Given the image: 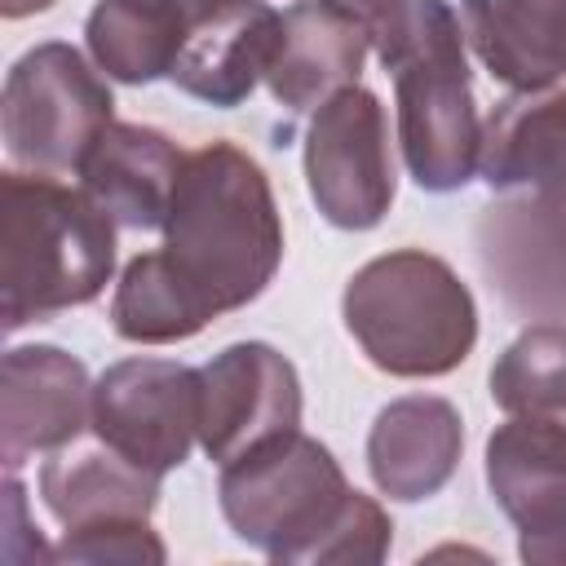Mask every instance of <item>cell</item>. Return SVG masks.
Instances as JSON below:
<instances>
[{"mask_svg": "<svg viewBox=\"0 0 566 566\" xmlns=\"http://www.w3.org/2000/svg\"><path fill=\"white\" fill-rule=\"evenodd\" d=\"M159 252L208 318L252 305L283 265V217L261 164L234 142L190 150Z\"/></svg>", "mask_w": 566, "mask_h": 566, "instance_id": "obj_1", "label": "cell"}, {"mask_svg": "<svg viewBox=\"0 0 566 566\" xmlns=\"http://www.w3.org/2000/svg\"><path fill=\"white\" fill-rule=\"evenodd\" d=\"M115 274V221L75 186L0 172V318L4 332L88 305Z\"/></svg>", "mask_w": 566, "mask_h": 566, "instance_id": "obj_2", "label": "cell"}, {"mask_svg": "<svg viewBox=\"0 0 566 566\" xmlns=\"http://www.w3.org/2000/svg\"><path fill=\"white\" fill-rule=\"evenodd\" d=\"M371 49L394 75L398 150L411 181L429 195L464 190L478 172L482 119L460 13L447 0H411Z\"/></svg>", "mask_w": 566, "mask_h": 566, "instance_id": "obj_3", "label": "cell"}, {"mask_svg": "<svg viewBox=\"0 0 566 566\" xmlns=\"http://www.w3.org/2000/svg\"><path fill=\"white\" fill-rule=\"evenodd\" d=\"M340 318L367 363L398 380L447 376L478 345L469 283L424 248H394L358 265L340 292Z\"/></svg>", "mask_w": 566, "mask_h": 566, "instance_id": "obj_4", "label": "cell"}, {"mask_svg": "<svg viewBox=\"0 0 566 566\" xmlns=\"http://www.w3.org/2000/svg\"><path fill=\"white\" fill-rule=\"evenodd\" d=\"M349 495L354 486L336 455L301 429L234 455L221 464L217 482L226 526L283 566H314V553Z\"/></svg>", "mask_w": 566, "mask_h": 566, "instance_id": "obj_5", "label": "cell"}, {"mask_svg": "<svg viewBox=\"0 0 566 566\" xmlns=\"http://www.w3.org/2000/svg\"><path fill=\"white\" fill-rule=\"evenodd\" d=\"M115 124V97L106 80L66 40L27 49L0 93L4 155L22 172L66 177L80 172L93 142Z\"/></svg>", "mask_w": 566, "mask_h": 566, "instance_id": "obj_6", "label": "cell"}, {"mask_svg": "<svg viewBox=\"0 0 566 566\" xmlns=\"http://www.w3.org/2000/svg\"><path fill=\"white\" fill-rule=\"evenodd\" d=\"M473 256L509 314L566 323V164L495 195L473 221Z\"/></svg>", "mask_w": 566, "mask_h": 566, "instance_id": "obj_7", "label": "cell"}, {"mask_svg": "<svg viewBox=\"0 0 566 566\" xmlns=\"http://www.w3.org/2000/svg\"><path fill=\"white\" fill-rule=\"evenodd\" d=\"M305 186L323 221L336 230H371L398 195L389 119L371 88L332 93L305 128Z\"/></svg>", "mask_w": 566, "mask_h": 566, "instance_id": "obj_8", "label": "cell"}, {"mask_svg": "<svg viewBox=\"0 0 566 566\" xmlns=\"http://www.w3.org/2000/svg\"><path fill=\"white\" fill-rule=\"evenodd\" d=\"M93 433L150 473H172L199 442V367L119 358L93 380Z\"/></svg>", "mask_w": 566, "mask_h": 566, "instance_id": "obj_9", "label": "cell"}, {"mask_svg": "<svg viewBox=\"0 0 566 566\" xmlns=\"http://www.w3.org/2000/svg\"><path fill=\"white\" fill-rule=\"evenodd\" d=\"M301 407L296 367L265 340H234L199 367V447L217 464L301 429Z\"/></svg>", "mask_w": 566, "mask_h": 566, "instance_id": "obj_10", "label": "cell"}, {"mask_svg": "<svg viewBox=\"0 0 566 566\" xmlns=\"http://www.w3.org/2000/svg\"><path fill=\"white\" fill-rule=\"evenodd\" d=\"M486 486L517 526V557L566 566V420L509 416L486 438Z\"/></svg>", "mask_w": 566, "mask_h": 566, "instance_id": "obj_11", "label": "cell"}, {"mask_svg": "<svg viewBox=\"0 0 566 566\" xmlns=\"http://www.w3.org/2000/svg\"><path fill=\"white\" fill-rule=\"evenodd\" d=\"M93 429L88 367L57 345H13L0 358V460L18 473Z\"/></svg>", "mask_w": 566, "mask_h": 566, "instance_id": "obj_12", "label": "cell"}, {"mask_svg": "<svg viewBox=\"0 0 566 566\" xmlns=\"http://www.w3.org/2000/svg\"><path fill=\"white\" fill-rule=\"evenodd\" d=\"M283 13L265 0H208L195 18L168 80L217 111H234L270 75L279 53Z\"/></svg>", "mask_w": 566, "mask_h": 566, "instance_id": "obj_13", "label": "cell"}, {"mask_svg": "<svg viewBox=\"0 0 566 566\" xmlns=\"http://www.w3.org/2000/svg\"><path fill=\"white\" fill-rule=\"evenodd\" d=\"M464 451V420L438 394H407L376 411L367 429V473L380 495L416 504L438 495Z\"/></svg>", "mask_w": 566, "mask_h": 566, "instance_id": "obj_14", "label": "cell"}, {"mask_svg": "<svg viewBox=\"0 0 566 566\" xmlns=\"http://www.w3.org/2000/svg\"><path fill=\"white\" fill-rule=\"evenodd\" d=\"M371 35L327 0H296L283 9L279 53L265 88L287 115H314L332 93L358 84Z\"/></svg>", "mask_w": 566, "mask_h": 566, "instance_id": "obj_15", "label": "cell"}, {"mask_svg": "<svg viewBox=\"0 0 566 566\" xmlns=\"http://www.w3.org/2000/svg\"><path fill=\"white\" fill-rule=\"evenodd\" d=\"M186 150L150 124H111L80 164V190L124 230H164Z\"/></svg>", "mask_w": 566, "mask_h": 566, "instance_id": "obj_16", "label": "cell"}, {"mask_svg": "<svg viewBox=\"0 0 566 566\" xmlns=\"http://www.w3.org/2000/svg\"><path fill=\"white\" fill-rule=\"evenodd\" d=\"M460 27L486 75L509 88L566 75V0H460Z\"/></svg>", "mask_w": 566, "mask_h": 566, "instance_id": "obj_17", "label": "cell"}, {"mask_svg": "<svg viewBox=\"0 0 566 566\" xmlns=\"http://www.w3.org/2000/svg\"><path fill=\"white\" fill-rule=\"evenodd\" d=\"M40 500L62 526H88L106 517H150L159 504V473L133 464L97 433L75 438L40 464Z\"/></svg>", "mask_w": 566, "mask_h": 566, "instance_id": "obj_18", "label": "cell"}, {"mask_svg": "<svg viewBox=\"0 0 566 566\" xmlns=\"http://www.w3.org/2000/svg\"><path fill=\"white\" fill-rule=\"evenodd\" d=\"M208 0H97L84 44L97 71L119 84H155L172 71Z\"/></svg>", "mask_w": 566, "mask_h": 566, "instance_id": "obj_19", "label": "cell"}, {"mask_svg": "<svg viewBox=\"0 0 566 566\" xmlns=\"http://www.w3.org/2000/svg\"><path fill=\"white\" fill-rule=\"evenodd\" d=\"M566 164V88H513L482 119L478 172L504 195L522 190Z\"/></svg>", "mask_w": 566, "mask_h": 566, "instance_id": "obj_20", "label": "cell"}, {"mask_svg": "<svg viewBox=\"0 0 566 566\" xmlns=\"http://www.w3.org/2000/svg\"><path fill=\"white\" fill-rule=\"evenodd\" d=\"M208 323L212 318L190 296V287L172 274V265L159 248L137 252L119 270V283H115V296H111L115 336H124L133 345H177V340L199 336Z\"/></svg>", "mask_w": 566, "mask_h": 566, "instance_id": "obj_21", "label": "cell"}, {"mask_svg": "<svg viewBox=\"0 0 566 566\" xmlns=\"http://www.w3.org/2000/svg\"><path fill=\"white\" fill-rule=\"evenodd\" d=\"M486 385L509 416L566 420V323H531L491 363Z\"/></svg>", "mask_w": 566, "mask_h": 566, "instance_id": "obj_22", "label": "cell"}, {"mask_svg": "<svg viewBox=\"0 0 566 566\" xmlns=\"http://www.w3.org/2000/svg\"><path fill=\"white\" fill-rule=\"evenodd\" d=\"M53 562H93V566H164L168 548L155 535L150 517H106L88 526H66L62 544L53 548Z\"/></svg>", "mask_w": 566, "mask_h": 566, "instance_id": "obj_23", "label": "cell"}, {"mask_svg": "<svg viewBox=\"0 0 566 566\" xmlns=\"http://www.w3.org/2000/svg\"><path fill=\"white\" fill-rule=\"evenodd\" d=\"M389 544H394L389 513L371 495L354 491L349 504L340 509V517L332 522V531L323 535V544L314 553V566H327V562H340V566H358V562L363 566H376V562L389 557Z\"/></svg>", "mask_w": 566, "mask_h": 566, "instance_id": "obj_24", "label": "cell"}, {"mask_svg": "<svg viewBox=\"0 0 566 566\" xmlns=\"http://www.w3.org/2000/svg\"><path fill=\"white\" fill-rule=\"evenodd\" d=\"M327 4L340 9V13H349V18L371 35V44H376V40L407 13L411 0H327Z\"/></svg>", "mask_w": 566, "mask_h": 566, "instance_id": "obj_25", "label": "cell"}, {"mask_svg": "<svg viewBox=\"0 0 566 566\" xmlns=\"http://www.w3.org/2000/svg\"><path fill=\"white\" fill-rule=\"evenodd\" d=\"M53 9V0H0V13L13 22V18H31V13H44Z\"/></svg>", "mask_w": 566, "mask_h": 566, "instance_id": "obj_26", "label": "cell"}]
</instances>
